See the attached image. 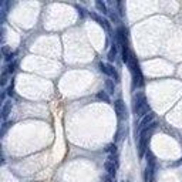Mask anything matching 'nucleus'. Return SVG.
Segmentation results:
<instances>
[{
	"label": "nucleus",
	"mask_w": 182,
	"mask_h": 182,
	"mask_svg": "<svg viewBox=\"0 0 182 182\" xmlns=\"http://www.w3.org/2000/svg\"><path fill=\"white\" fill-rule=\"evenodd\" d=\"M128 68L131 71V75H133V88L135 87H142L144 86V78H142V74H141V70H139V64L137 61V57L131 56L130 61H128Z\"/></svg>",
	"instance_id": "obj_1"
},
{
	"label": "nucleus",
	"mask_w": 182,
	"mask_h": 182,
	"mask_svg": "<svg viewBox=\"0 0 182 182\" xmlns=\"http://www.w3.org/2000/svg\"><path fill=\"white\" fill-rule=\"evenodd\" d=\"M133 108H134V114L137 117H142L144 118L148 112L149 107H148V102L145 100V96L142 93L137 94V97H134L133 100Z\"/></svg>",
	"instance_id": "obj_2"
},
{
	"label": "nucleus",
	"mask_w": 182,
	"mask_h": 182,
	"mask_svg": "<svg viewBox=\"0 0 182 182\" xmlns=\"http://www.w3.org/2000/svg\"><path fill=\"white\" fill-rule=\"evenodd\" d=\"M114 108H115V112H117V117L120 118V120H124V118L128 117V114H127L125 102H124L121 98L117 100V101L114 102Z\"/></svg>",
	"instance_id": "obj_3"
},
{
	"label": "nucleus",
	"mask_w": 182,
	"mask_h": 182,
	"mask_svg": "<svg viewBox=\"0 0 182 182\" xmlns=\"http://www.w3.org/2000/svg\"><path fill=\"white\" fill-rule=\"evenodd\" d=\"M154 118H155V114L154 112H149V114H147L144 118L141 120V122L138 124V127H137V131H135V134L137 133H141L142 130H145L147 127H149L152 122H154Z\"/></svg>",
	"instance_id": "obj_4"
},
{
	"label": "nucleus",
	"mask_w": 182,
	"mask_h": 182,
	"mask_svg": "<svg viewBox=\"0 0 182 182\" xmlns=\"http://www.w3.org/2000/svg\"><path fill=\"white\" fill-rule=\"evenodd\" d=\"M104 168H105V171L108 172V176H110V178H115V174H117L118 164L112 162L111 159H107V161L104 162Z\"/></svg>",
	"instance_id": "obj_5"
},
{
	"label": "nucleus",
	"mask_w": 182,
	"mask_h": 182,
	"mask_svg": "<svg viewBox=\"0 0 182 182\" xmlns=\"http://www.w3.org/2000/svg\"><path fill=\"white\" fill-rule=\"evenodd\" d=\"M90 17L91 19H94L97 23H98L100 26H101L104 30H107V31H111V24L108 23V20H105V19H102V17H100L98 14H96V13H90Z\"/></svg>",
	"instance_id": "obj_6"
},
{
	"label": "nucleus",
	"mask_w": 182,
	"mask_h": 182,
	"mask_svg": "<svg viewBox=\"0 0 182 182\" xmlns=\"http://www.w3.org/2000/svg\"><path fill=\"white\" fill-rule=\"evenodd\" d=\"M117 41L121 44V47L128 46V39H127V30H125V27H122V26H121V27L117 30Z\"/></svg>",
	"instance_id": "obj_7"
},
{
	"label": "nucleus",
	"mask_w": 182,
	"mask_h": 182,
	"mask_svg": "<svg viewBox=\"0 0 182 182\" xmlns=\"http://www.w3.org/2000/svg\"><path fill=\"white\" fill-rule=\"evenodd\" d=\"M12 108H13V102L10 101V100H7V101L3 102V107H2V118H3V121L7 120L9 114L12 112Z\"/></svg>",
	"instance_id": "obj_8"
},
{
	"label": "nucleus",
	"mask_w": 182,
	"mask_h": 182,
	"mask_svg": "<svg viewBox=\"0 0 182 182\" xmlns=\"http://www.w3.org/2000/svg\"><path fill=\"white\" fill-rule=\"evenodd\" d=\"M105 91L108 94H114L115 93V86H114V81L111 78H107L105 80Z\"/></svg>",
	"instance_id": "obj_9"
},
{
	"label": "nucleus",
	"mask_w": 182,
	"mask_h": 182,
	"mask_svg": "<svg viewBox=\"0 0 182 182\" xmlns=\"http://www.w3.org/2000/svg\"><path fill=\"white\" fill-rule=\"evenodd\" d=\"M96 7H97V10H98L100 13H102V14H108V9H107V4H105V3H102V2L97 0Z\"/></svg>",
	"instance_id": "obj_10"
},
{
	"label": "nucleus",
	"mask_w": 182,
	"mask_h": 182,
	"mask_svg": "<svg viewBox=\"0 0 182 182\" xmlns=\"http://www.w3.org/2000/svg\"><path fill=\"white\" fill-rule=\"evenodd\" d=\"M97 98L102 100L104 102H110V94H108L105 90H102V91H98V93H97Z\"/></svg>",
	"instance_id": "obj_11"
},
{
	"label": "nucleus",
	"mask_w": 182,
	"mask_h": 182,
	"mask_svg": "<svg viewBox=\"0 0 182 182\" xmlns=\"http://www.w3.org/2000/svg\"><path fill=\"white\" fill-rule=\"evenodd\" d=\"M115 57H117V46L112 44L111 50H110V53H108V60H110V61H114Z\"/></svg>",
	"instance_id": "obj_12"
},
{
	"label": "nucleus",
	"mask_w": 182,
	"mask_h": 182,
	"mask_svg": "<svg viewBox=\"0 0 182 182\" xmlns=\"http://www.w3.org/2000/svg\"><path fill=\"white\" fill-rule=\"evenodd\" d=\"M105 151H107L110 155H115V154H117V145H115V144H110V145H107Z\"/></svg>",
	"instance_id": "obj_13"
},
{
	"label": "nucleus",
	"mask_w": 182,
	"mask_h": 182,
	"mask_svg": "<svg viewBox=\"0 0 182 182\" xmlns=\"http://www.w3.org/2000/svg\"><path fill=\"white\" fill-rule=\"evenodd\" d=\"M2 51H3V54H4L6 57H10V56L13 54V53H12V49H10V47H7V46H3V47H2Z\"/></svg>",
	"instance_id": "obj_14"
},
{
	"label": "nucleus",
	"mask_w": 182,
	"mask_h": 182,
	"mask_svg": "<svg viewBox=\"0 0 182 182\" xmlns=\"http://www.w3.org/2000/svg\"><path fill=\"white\" fill-rule=\"evenodd\" d=\"M16 65H17V63H16V61H13V63H10V64H9V67H7V73H9V74H12L13 71L16 70Z\"/></svg>",
	"instance_id": "obj_15"
},
{
	"label": "nucleus",
	"mask_w": 182,
	"mask_h": 182,
	"mask_svg": "<svg viewBox=\"0 0 182 182\" xmlns=\"http://www.w3.org/2000/svg\"><path fill=\"white\" fill-rule=\"evenodd\" d=\"M7 75H9V73H7V70H4L3 73H2V86H4V84H6Z\"/></svg>",
	"instance_id": "obj_16"
},
{
	"label": "nucleus",
	"mask_w": 182,
	"mask_h": 182,
	"mask_svg": "<svg viewBox=\"0 0 182 182\" xmlns=\"http://www.w3.org/2000/svg\"><path fill=\"white\" fill-rule=\"evenodd\" d=\"M110 19H111L112 22H118V16L115 14V13H111V14H110Z\"/></svg>",
	"instance_id": "obj_17"
},
{
	"label": "nucleus",
	"mask_w": 182,
	"mask_h": 182,
	"mask_svg": "<svg viewBox=\"0 0 182 182\" xmlns=\"http://www.w3.org/2000/svg\"><path fill=\"white\" fill-rule=\"evenodd\" d=\"M98 67H100V71H102V73L105 74V64L104 63H98Z\"/></svg>",
	"instance_id": "obj_18"
},
{
	"label": "nucleus",
	"mask_w": 182,
	"mask_h": 182,
	"mask_svg": "<svg viewBox=\"0 0 182 182\" xmlns=\"http://www.w3.org/2000/svg\"><path fill=\"white\" fill-rule=\"evenodd\" d=\"M105 181H107V182H111V178H110V176H107V178H105Z\"/></svg>",
	"instance_id": "obj_19"
}]
</instances>
